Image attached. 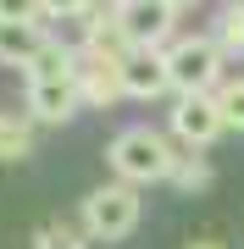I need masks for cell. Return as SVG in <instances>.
<instances>
[{
	"instance_id": "obj_1",
	"label": "cell",
	"mask_w": 244,
	"mask_h": 249,
	"mask_svg": "<svg viewBox=\"0 0 244 249\" xmlns=\"http://www.w3.org/2000/svg\"><path fill=\"white\" fill-rule=\"evenodd\" d=\"M106 166L117 172V183H133V188H150V183H167L172 166H178V150H172L167 133L155 127H122L106 150Z\"/></svg>"
},
{
	"instance_id": "obj_2",
	"label": "cell",
	"mask_w": 244,
	"mask_h": 249,
	"mask_svg": "<svg viewBox=\"0 0 244 249\" xmlns=\"http://www.w3.org/2000/svg\"><path fill=\"white\" fill-rule=\"evenodd\" d=\"M139 222H145V199H139L133 183H100V188L83 194V232H89V238L117 244Z\"/></svg>"
},
{
	"instance_id": "obj_3",
	"label": "cell",
	"mask_w": 244,
	"mask_h": 249,
	"mask_svg": "<svg viewBox=\"0 0 244 249\" xmlns=\"http://www.w3.org/2000/svg\"><path fill=\"white\" fill-rule=\"evenodd\" d=\"M167 67H172V89L178 94H217L222 89V45L206 34H183L167 45Z\"/></svg>"
},
{
	"instance_id": "obj_4",
	"label": "cell",
	"mask_w": 244,
	"mask_h": 249,
	"mask_svg": "<svg viewBox=\"0 0 244 249\" xmlns=\"http://www.w3.org/2000/svg\"><path fill=\"white\" fill-rule=\"evenodd\" d=\"M167 122H172V139L189 144V150H206V144H217L227 133V122L217 111V94H178Z\"/></svg>"
},
{
	"instance_id": "obj_5",
	"label": "cell",
	"mask_w": 244,
	"mask_h": 249,
	"mask_svg": "<svg viewBox=\"0 0 244 249\" xmlns=\"http://www.w3.org/2000/svg\"><path fill=\"white\" fill-rule=\"evenodd\" d=\"M172 22H178V11H172L167 0H122V39L133 50H145V45L161 50V39L172 34Z\"/></svg>"
},
{
	"instance_id": "obj_6",
	"label": "cell",
	"mask_w": 244,
	"mask_h": 249,
	"mask_svg": "<svg viewBox=\"0 0 244 249\" xmlns=\"http://www.w3.org/2000/svg\"><path fill=\"white\" fill-rule=\"evenodd\" d=\"M122 83H128V94L133 100H161L172 94V67H167V50H128V61H122Z\"/></svg>"
},
{
	"instance_id": "obj_7",
	"label": "cell",
	"mask_w": 244,
	"mask_h": 249,
	"mask_svg": "<svg viewBox=\"0 0 244 249\" xmlns=\"http://www.w3.org/2000/svg\"><path fill=\"white\" fill-rule=\"evenodd\" d=\"M83 106L78 94V78H50V83H28V116L39 127H61L67 116Z\"/></svg>"
},
{
	"instance_id": "obj_8",
	"label": "cell",
	"mask_w": 244,
	"mask_h": 249,
	"mask_svg": "<svg viewBox=\"0 0 244 249\" xmlns=\"http://www.w3.org/2000/svg\"><path fill=\"white\" fill-rule=\"evenodd\" d=\"M34 144H39V122L28 111H0V160H28L34 155Z\"/></svg>"
},
{
	"instance_id": "obj_9",
	"label": "cell",
	"mask_w": 244,
	"mask_h": 249,
	"mask_svg": "<svg viewBox=\"0 0 244 249\" xmlns=\"http://www.w3.org/2000/svg\"><path fill=\"white\" fill-rule=\"evenodd\" d=\"M50 34H39L34 22H0V67H28Z\"/></svg>"
},
{
	"instance_id": "obj_10",
	"label": "cell",
	"mask_w": 244,
	"mask_h": 249,
	"mask_svg": "<svg viewBox=\"0 0 244 249\" xmlns=\"http://www.w3.org/2000/svg\"><path fill=\"white\" fill-rule=\"evenodd\" d=\"M28 72V83H50V78H78V55L73 45H61V39H45L39 45V55L22 67Z\"/></svg>"
},
{
	"instance_id": "obj_11",
	"label": "cell",
	"mask_w": 244,
	"mask_h": 249,
	"mask_svg": "<svg viewBox=\"0 0 244 249\" xmlns=\"http://www.w3.org/2000/svg\"><path fill=\"white\" fill-rule=\"evenodd\" d=\"M211 178H217V172H211L200 155H178V166H172V178H167V183L178 188V194H206Z\"/></svg>"
},
{
	"instance_id": "obj_12",
	"label": "cell",
	"mask_w": 244,
	"mask_h": 249,
	"mask_svg": "<svg viewBox=\"0 0 244 249\" xmlns=\"http://www.w3.org/2000/svg\"><path fill=\"white\" fill-rule=\"evenodd\" d=\"M34 249H89V232L83 227H67V222H45L34 232Z\"/></svg>"
},
{
	"instance_id": "obj_13",
	"label": "cell",
	"mask_w": 244,
	"mask_h": 249,
	"mask_svg": "<svg viewBox=\"0 0 244 249\" xmlns=\"http://www.w3.org/2000/svg\"><path fill=\"white\" fill-rule=\"evenodd\" d=\"M217 111H222V122L233 127V133H244V78H222V89H217Z\"/></svg>"
},
{
	"instance_id": "obj_14",
	"label": "cell",
	"mask_w": 244,
	"mask_h": 249,
	"mask_svg": "<svg viewBox=\"0 0 244 249\" xmlns=\"http://www.w3.org/2000/svg\"><path fill=\"white\" fill-rule=\"evenodd\" d=\"M217 34H222V39H217L222 50H239V55H244V17H239L233 6L222 11V22H217Z\"/></svg>"
},
{
	"instance_id": "obj_15",
	"label": "cell",
	"mask_w": 244,
	"mask_h": 249,
	"mask_svg": "<svg viewBox=\"0 0 244 249\" xmlns=\"http://www.w3.org/2000/svg\"><path fill=\"white\" fill-rule=\"evenodd\" d=\"M83 11H89V0H39V17H56V22L83 17Z\"/></svg>"
},
{
	"instance_id": "obj_16",
	"label": "cell",
	"mask_w": 244,
	"mask_h": 249,
	"mask_svg": "<svg viewBox=\"0 0 244 249\" xmlns=\"http://www.w3.org/2000/svg\"><path fill=\"white\" fill-rule=\"evenodd\" d=\"M39 0H0V22H34Z\"/></svg>"
},
{
	"instance_id": "obj_17",
	"label": "cell",
	"mask_w": 244,
	"mask_h": 249,
	"mask_svg": "<svg viewBox=\"0 0 244 249\" xmlns=\"http://www.w3.org/2000/svg\"><path fill=\"white\" fill-rule=\"evenodd\" d=\"M189 249H227V244H217V238H194Z\"/></svg>"
},
{
	"instance_id": "obj_18",
	"label": "cell",
	"mask_w": 244,
	"mask_h": 249,
	"mask_svg": "<svg viewBox=\"0 0 244 249\" xmlns=\"http://www.w3.org/2000/svg\"><path fill=\"white\" fill-rule=\"evenodd\" d=\"M167 6H172V11H189V6H194V0H167Z\"/></svg>"
},
{
	"instance_id": "obj_19",
	"label": "cell",
	"mask_w": 244,
	"mask_h": 249,
	"mask_svg": "<svg viewBox=\"0 0 244 249\" xmlns=\"http://www.w3.org/2000/svg\"><path fill=\"white\" fill-rule=\"evenodd\" d=\"M227 6H233V11H239V17H244V0H227Z\"/></svg>"
}]
</instances>
